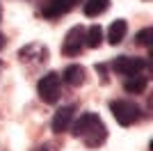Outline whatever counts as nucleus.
<instances>
[{
	"label": "nucleus",
	"instance_id": "1",
	"mask_svg": "<svg viewBox=\"0 0 153 151\" xmlns=\"http://www.w3.org/2000/svg\"><path fill=\"white\" fill-rule=\"evenodd\" d=\"M69 128L73 133V138L82 140L87 149H98L108 140V128L96 112H82L76 121H71Z\"/></svg>",
	"mask_w": 153,
	"mask_h": 151
},
{
	"label": "nucleus",
	"instance_id": "2",
	"mask_svg": "<svg viewBox=\"0 0 153 151\" xmlns=\"http://www.w3.org/2000/svg\"><path fill=\"white\" fill-rule=\"evenodd\" d=\"M110 112L117 119V124H121V126H133L142 119V108L135 101H128V99L110 101Z\"/></svg>",
	"mask_w": 153,
	"mask_h": 151
},
{
	"label": "nucleus",
	"instance_id": "3",
	"mask_svg": "<svg viewBox=\"0 0 153 151\" xmlns=\"http://www.w3.org/2000/svg\"><path fill=\"white\" fill-rule=\"evenodd\" d=\"M37 92H39V99L44 101V103H57L59 96H62V78L59 73L51 71V73H46L37 85Z\"/></svg>",
	"mask_w": 153,
	"mask_h": 151
},
{
	"label": "nucleus",
	"instance_id": "4",
	"mask_svg": "<svg viewBox=\"0 0 153 151\" xmlns=\"http://www.w3.org/2000/svg\"><path fill=\"white\" fill-rule=\"evenodd\" d=\"M112 71H114L117 76H123V78H128V76H137L142 73V71L149 67L146 60H142V57H130V55H119L117 60H112Z\"/></svg>",
	"mask_w": 153,
	"mask_h": 151
},
{
	"label": "nucleus",
	"instance_id": "5",
	"mask_svg": "<svg viewBox=\"0 0 153 151\" xmlns=\"http://www.w3.org/2000/svg\"><path fill=\"white\" fill-rule=\"evenodd\" d=\"M85 48V28L82 25H73L69 32H66V37H64V44H62V53L69 57H76L80 55Z\"/></svg>",
	"mask_w": 153,
	"mask_h": 151
},
{
	"label": "nucleus",
	"instance_id": "6",
	"mask_svg": "<svg viewBox=\"0 0 153 151\" xmlns=\"http://www.w3.org/2000/svg\"><path fill=\"white\" fill-rule=\"evenodd\" d=\"M76 5H78V0H44L41 14L46 19H59L64 14H69Z\"/></svg>",
	"mask_w": 153,
	"mask_h": 151
},
{
	"label": "nucleus",
	"instance_id": "7",
	"mask_svg": "<svg viewBox=\"0 0 153 151\" xmlns=\"http://www.w3.org/2000/svg\"><path fill=\"white\" fill-rule=\"evenodd\" d=\"M19 57L25 64H44L48 60V48L41 44H27L19 50Z\"/></svg>",
	"mask_w": 153,
	"mask_h": 151
},
{
	"label": "nucleus",
	"instance_id": "8",
	"mask_svg": "<svg viewBox=\"0 0 153 151\" xmlns=\"http://www.w3.org/2000/svg\"><path fill=\"white\" fill-rule=\"evenodd\" d=\"M73 112H76V108H73V105H64V108H59L57 112H55V117H53V121H51L53 131H55V133L69 131L71 121H73Z\"/></svg>",
	"mask_w": 153,
	"mask_h": 151
},
{
	"label": "nucleus",
	"instance_id": "9",
	"mask_svg": "<svg viewBox=\"0 0 153 151\" xmlns=\"http://www.w3.org/2000/svg\"><path fill=\"white\" fill-rule=\"evenodd\" d=\"M62 78L71 87H80V85H85V80H87V71H85V67H80V64H69V67L64 69Z\"/></svg>",
	"mask_w": 153,
	"mask_h": 151
},
{
	"label": "nucleus",
	"instance_id": "10",
	"mask_svg": "<svg viewBox=\"0 0 153 151\" xmlns=\"http://www.w3.org/2000/svg\"><path fill=\"white\" fill-rule=\"evenodd\" d=\"M146 87H149V78H146V76H142V73L128 76L126 80H123V89H126L128 94H144Z\"/></svg>",
	"mask_w": 153,
	"mask_h": 151
},
{
	"label": "nucleus",
	"instance_id": "11",
	"mask_svg": "<svg viewBox=\"0 0 153 151\" xmlns=\"http://www.w3.org/2000/svg\"><path fill=\"white\" fill-rule=\"evenodd\" d=\"M126 32H128V23L123 19H117L114 23L110 25V30H108V41L112 46H117V44H121L123 39H126Z\"/></svg>",
	"mask_w": 153,
	"mask_h": 151
},
{
	"label": "nucleus",
	"instance_id": "12",
	"mask_svg": "<svg viewBox=\"0 0 153 151\" xmlns=\"http://www.w3.org/2000/svg\"><path fill=\"white\" fill-rule=\"evenodd\" d=\"M108 7H110V0H87L82 5V12H85V16L96 19V16H101L103 12H108Z\"/></svg>",
	"mask_w": 153,
	"mask_h": 151
},
{
	"label": "nucleus",
	"instance_id": "13",
	"mask_svg": "<svg viewBox=\"0 0 153 151\" xmlns=\"http://www.w3.org/2000/svg\"><path fill=\"white\" fill-rule=\"evenodd\" d=\"M103 44V30L101 25H91L85 30V46H89V48H98Z\"/></svg>",
	"mask_w": 153,
	"mask_h": 151
},
{
	"label": "nucleus",
	"instance_id": "14",
	"mask_svg": "<svg viewBox=\"0 0 153 151\" xmlns=\"http://www.w3.org/2000/svg\"><path fill=\"white\" fill-rule=\"evenodd\" d=\"M151 39H153V28H144V30H140L135 34V44L149 48V46H151Z\"/></svg>",
	"mask_w": 153,
	"mask_h": 151
},
{
	"label": "nucleus",
	"instance_id": "15",
	"mask_svg": "<svg viewBox=\"0 0 153 151\" xmlns=\"http://www.w3.org/2000/svg\"><path fill=\"white\" fill-rule=\"evenodd\" d=\"M5 46H7V37H5V34H2V32H0V50L5 48Z\"/></svg>",
	"mask_w": 153,
	"mask_h": 151
},
{
	"label": "nucleus",
	"instance_id": "16",
	"mask_svg": "<svg viewBox=\"0 0 153 151\" xmlns=\"http://www.w3.org/2000/svg\"><path fill=\"white\" fill-rule=\"evenodd\" d=\"M32 151H53L48 144H41V147H37V149H32Z\"/></svg>",
	"mask_w": 153,
	"mask_h": 151
},
{
	"label": "nucleus",
	"instance_id": "17",
	"mask_svg": "<svg viewBox=\"0 0 153 151\" xmlns=\"http://www.w3.org/2000/svg\"><path fill=\"white\" fill-rule=\"evenodd\" d=\"M2 67H5V62H2V60H0V71H2Z\"/></svg>",
	"mask_w": 153,
	"mask_h": 151
},
{
	"label": "nucleus",
	"instance_id": "18",
	"mask_svg": "<svg viewBox=\"0 0 153 151\" xmlns=\"http://www.w3.org/2000/svg\"><path fill=\"white\" fill-rule=\"evenodd\" d=\"M0 21H2V9H0Z\"/></svg>",
	"mask_w": 153,
	"mask_h": 151
}]
</instances>
